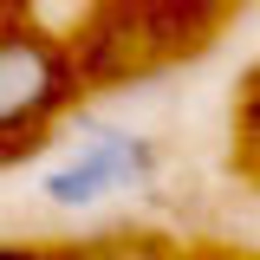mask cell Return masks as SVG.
Instances as JSON below:
<instances>
[{
    "instance_id": "277c9868",
    "label": "cell",
    "mask_w": 260,
    "mask_h": 260,
    "mask_svg": "<svg viewBox=\"0 0 260 260\" xmlns=\"http://www.w3.org/2000/svg\"><path fill=\"white\" fill-rule=\"evenodd\" d=\"M234 150H241V169L260 176V65L241 85V104H234Z\"/></svg>"
},
{
    "instance_id": "7a4b0ae2",
    "label": "cell",
    "mask_w": 260,
    "mask_h": 260,
    "mask_svg": "<svg viewBox=\"0 0 260 260\" xmlns=\"http://www.w3.org/2000/svg\"><path fill=\"white\" fill-rule=\"evenodd\" d=\"M162 169V143L130 124H85V137L39 176V202L59 215H91L111 195L150 189Z\"/></svg>"
},
{
    "instance_id": "5b68a950",
    "label": "cell",
    "mask_w": 260,
    "mask_h": 260,
    "mask_svg": "<svg viewBox=\"0 0 260 260\" xmlns=\"http://www.w3.org/2000/svg\"><path fill=\"white\" fill-rule=\"evenodd\" d=\"M0 260H52V247H26V241H0Z\"/></svg>"
},
{
    "instance_id": "3957f363",
    "label": "cell",
    "mask_w": 260,
    "mask_h": 260,
    "mask_svg": "<svg viewBox=\"0 0 260 260\" xmlns=\"http://www.w3.org/2000/svg\"><path fill=\"white\" fill-rule=\"evenodd\" d=\"M52 260H176V254L150 228H104V234L78 241V247H59Z\"/></svg>"
},
{
    "instance_id": "6da1fadb",
    "label": "cell",
    "mask_w": 260,
    "mask_h": 260,
    "mask_svg": "<svg viewBox=\"0 0 260 260\" xmlns=\"http://www.w3.org/2000/svg\"><path fill=\"white\" fill-rule=\"evenodd\" d=\"M78 98V59L65 39L26 20H0V162L39 150Z\"/></svg>"
}]
</instances>
